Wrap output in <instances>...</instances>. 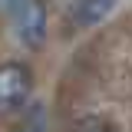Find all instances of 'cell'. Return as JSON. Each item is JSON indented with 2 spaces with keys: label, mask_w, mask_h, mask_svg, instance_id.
Instances as JSON below:
<instances>
[{
  "label": "cell",
  "mask_w": 132,
  "mask_h": 132,
  "mask_svg": "<svg viewBox=\"0 0 132 132\" xmlns=\"http://www.w3.org/2000/svg\"><path fill=\"white\" fill-rule=\"evenodd\" d=\"M10 20L27 46H40L46 36V10L40 0H10Z\"/></svg>",
  "instance_id": "cell-1"
},
{
  "label": "cell",
  "mask_w": 132,
  "mask_h": 132,
  "mask_svg": "<svg viewBox=\"0 0 132 132\" xmlns=\"http://www.w3.org/2000/svg\"><path fill=\"white\" fill-rule=\"evenodd\" d=\"M27 93H30V73L16 63L0 66V112H10L16 106H23Z\"/></svg>",
  "instance_id": "cell-2"
},
{
  "label": "cell",
  "mask_w": 132,
  "mask_h": 132,
  "mask_svg": "<svg viewBox=\"0 0 132 132\" xmlns=\"http://www.w3.org/2000/svg\"><path fill=\"white\" fill-rule=\"evenodd\" d=\"M109 10H112V0H79L76 10H73V23H79V27L99 23Z\"/></svg>",
  "instance_id": "cell-3"
}]
</instances>
